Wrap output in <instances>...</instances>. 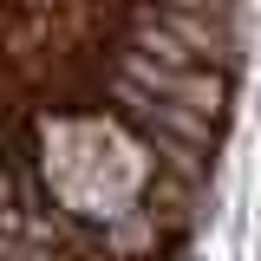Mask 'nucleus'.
Listing matches in <instances>:
<instances>
[{"label": "nucleus", "mask_w": 261, "mask_h": 261, "mask_svg": "<svg viewBox=\"0 0 261 261\" xmlns=\"http://www.w3.org/2000/svg\"><path fill=\"white\" fill-rule=\"evenodd\" d=\"M39 170H46V190L59 196L72 216H85V222L124 216L130 202L144 196V183H150L144 144L124 124L85 118V111L39 124Z\"/></svg>", "instance_id": "1"}]
</instances>
